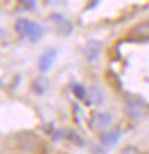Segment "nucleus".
Returning a JSON list of instances; mask_svg holds the SVG:
<instances>
[{"instance_id": "nucleus-2", "label": "nucleus", "mask_w": 149, "mask_h": 154, "mask_svg": "<svg viewBox=\"0 0 149 154\" xmlns=\"http://www.w3.org/2000/svg\"><path fill=\"white\" fill-rule=\"evenodd\" d=\"M54 57H55V51H49L48 54H45V55L40 58L39 66H40L42 70H48V69H49V66L52 64V61H54Z\"/></svg>"}, {"instance_id": "nucleus-3", "label": "nucleus", "mask_w": 149, "mask_h": 154, "mask_svg": "<svg viewBox=\"0 0 149 154\" xmlns=\"http://www.w3.org/2000/svg\"><path fill=\"white\" fill-rule=\"evenodd\" d=\"M19 2L25 9H33L34 8V0H19Z\"/></svg>"}, {"instance_id": "nucleus-1", "label": "nucleus", "mask_w": 149, "mask_h": 154, "mask_svg": "<svg viewBox=\"0 0 149 154\" xmlns=\"http://www.w3.org/2000/svg\"><path fill=\"white\" fill-rule=\"evenodd\" d=\"M16 30L21 36H28L31 41H37L42 35V27L36 23H30L27 20H19L16 24Z\"/></svg>"}, {"instance_id": "nucleus-4", "label": "nucleus", "mask_w": 149, "mask_h": 154, "mask_svg": "<svg viewBox=\"0 0 149 154\" xmlns=\"http://www.w3.org/2000/svg\"><path fill=\"white\" fill-rule=\"evenodd\" d=\"M73 88H75V91L79 94V97H84V88H82V87H81V88H79V87H73Z\"/></svg>"}]
</instances>
